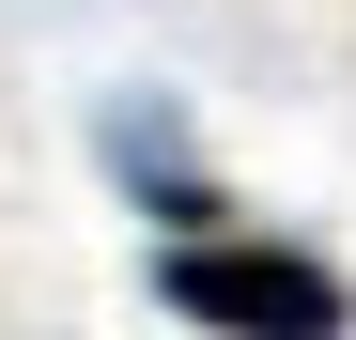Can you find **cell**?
I'll return each mask as SVG.
<instances>
[{"mask_svg": "<svg viewBox=\"0 0 356 340\" xmlns=\"http://www.w3.org/2000/svg\"><path fill=\"white\" fill-rule=\"evenodd\" d=\"M108 170H124V186H140V216H155L170 248H202L217 216H232V201L202 186V155L170 139V108H108Z\"/></svg>", "mask_w": 356, "mask_h": 340, "instance_id": "cell-2", "label": "cell"}, {"mask_svg": "<svg viewBox=\"0 0 356 340\" xmlns=\"http://www.w3.org/2000/svg\"><path fill=\"white\" fill-rule=\"evenodd\" d=\"M155 309L202 340H356V278L279 232H202V248H155Z\"/></svg>", "mask_w": 356, "mask_h": 340, "instance_id": "cell-1", "label": "cell"}]
</instances>
